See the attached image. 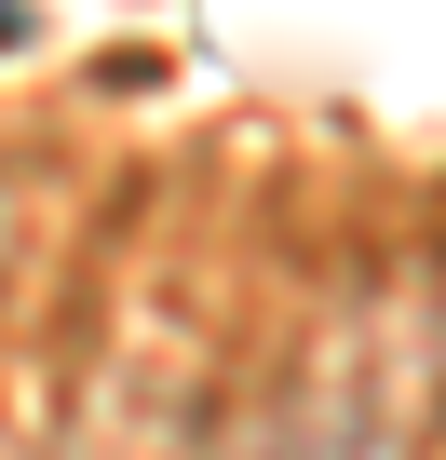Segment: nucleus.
Listing matches in <instances>:
<instances>
[{
  "mask_svg": "<svg viewBox=\"0 0 446 460\" xmlns=\"http://www.w3.org/2000/svg\"><path fill=\"white\" fill-rule=\"evenodd\" d=\"M14 41H28V14H14V0H0V55H14Z\"/></svg>",
  "mask_w": 446,
  "mask_h": 460,
  "instance_id": "1",
  "label": "nucleus"
}]
</instances>
